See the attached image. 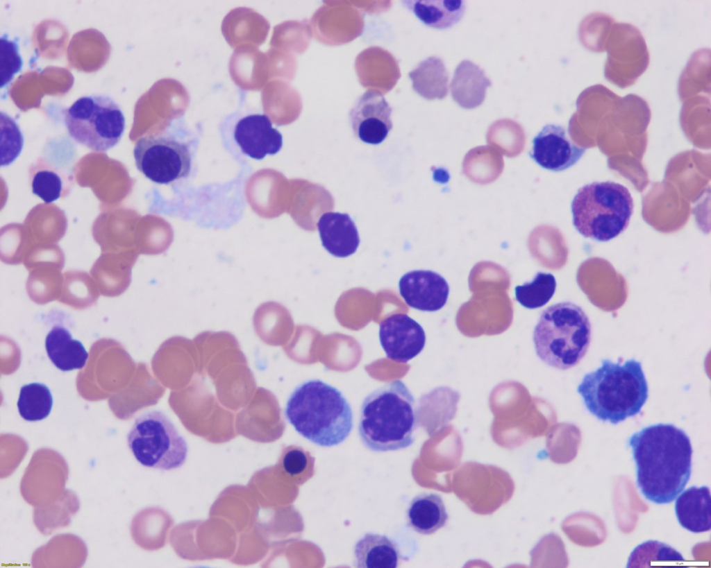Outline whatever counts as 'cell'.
I'll use <instances>...</instances> for the list:
<instances>
[{"label": "cell", "instance_id": "6da1fadb", "mask_svg": "<svg viewBox=\"0 0 711 568\" xmlns=\"http://www.w3.org/2000/svg\"><path fill=\"white\" fill-rule=\"evenodd\" d=\"M636 469V483L648 501L672 502L692 474L693 449L682 429L658 423L633 433L628 440Z\"/></svg>", "mask_w": 711, "mask_h": 568}, {"label": "cell", "instance_id": "7a4b0ae2", "mask_svg": "<svg viewBox=\"0 0 711 568\" xmlns=\"http://www.w3.org/2000/svg\"><path fill=\"white\" fill-rule=\"evenodd\" d=\"M577 392L590 414L617 424L641 412L649 385L639 361L630 359L621 364L604 359L600 367L584 375Z\"/></svg>", "mask_w": 711, "mask_h": 568}, {"label": "cell", "instance_id": "3957f363", "mask_svg": "<svg viewBox=\"0 0 711 568\" xmlns=\"http://www.w3.org/2000/svg\"><path fill=\"white\" fill-rule=\"evenodd\" d=\"M285 415L301 436L325 447L343 442L353 427L347 399L339 389L318 379L306 380L294 389Z\"/></svg>", "mask_w": 711, "mask_h": 568}, {"label": "cell", "instance_id": "277c9868", "mask_svg": "<svg viewBox=\"0 0 711 568\" xmlns=\"http://www.w3.org/2000/svg\"><path fill=\"white\" fill-rule=\"evenodd\" d=\"M416 424L415 399L401 380L382 385L362 400L358 434L371 451L386 452L409 447L415 441Z\"/></svg>", "mask_w": 711, "mask_h": 568}, {"label": "cell", "instance_id": "5b68a950", "mask_svg": "<svg viewBox=\"0 0 711 568\" xmlns=\"http://www.w3.org/2000/svg\"><path fill=\"white\" fill-rule=\"evenodd\" d=\"M589 319L581 307L571 302L549 306L539 316L533 340L536 354L546 365L559 370L576 366L589 349Z\"/></svg>", "mask_w": 711, "mask_h": 568}, {"label": "cell", "instance_id": "8992f818", "mask_svg": "<svg viewBox=\"0 0 711 568\" xmlns=\"http://www.w3.org/2000/svg\"><path fill=\"white\" fill-rule=\"evenodd\" d=\"M633 199L625 186L593 182L580 187L571 210L573 225L583 236L605 242L624 232L633 212Z\"/></svg>", "mask_w": 711, "mask_h": 568}, {"label": "cell", "instance_id": "52a82bcc", "mask_svg": "<svg viewBox=\"0 0 711 568\" xmlns=\"http://www.w3.org/2000/svg\"><path fill=\"white\" fill-rule=\"evenodd\" d=\"M127 445L140 464L160 470L181 467L188 454L185 438L160 411L144 413L135 420L127 434Z\"/></svg>", "mask_w": 711, "mask_h": 568}, {"label": "cell", "instance_id": "ba28073f", "mask_svg": "<svg viewBox=\"0 0 711 568\" xmlns=\"http://www.w3.org/2000/svg\"><path fill=\"white\" fill-rule=\"evenodd\" d=\"M64 122L71 137L96 152H104L116 146L125 130V117L120 107L103 95L77 99L65 111Z\"/></svg>", "mask_w": 711, "mask_h": 568}, {"label": "cell", "instance_id": "9c48e42d", "mask_svg": "<svg viewBox=\"0 0 711 568\" xmlns=\"http://www.w3.org/2000/svg\"><path fill=\"white\" fill-rule=\"evenodd\" d=\"M133 155L137 169L146 178L169 184L187 177L191 153L187 144L164 135H149L136 142Z\"/></svg>", "mask_w": 711, "mask_h": 568}, {"label": "cell", "instance_id": "30bf717a", "mask_svg": "<svg viewBox=\"0 0 711 568\" xmlns=\"http://www.w3.org/2000/svg\"><path fill=\"white\" fill-rule=\"evenodd\" d=\"M379 341L386 356L393 361L407 363L424 350L426 333L413 318L405 313H394L379 325Z\"/></svg>", "mask_w": 711, "mask_h": 568}, {"label": "cell", "instance_id": "8fae6325", "mask_svg": "<svg viewBox=\"0 0 711 568\" xmlns=\"http://www.w3.org/2000/svg\"><path fill=\"white\" fill-rule=\"evenodd\" d=\"M392 111L380 92L371 89L365 92L349 113L355 135L369 144L382 143L392 128Z\"/></svg>", "mask_w": 711, "mask_h": 568}, {"label": "cell", "instance_id": "7c38bea8", "mask_svg": "<svg viewBox=\"0 0 711 568\" xmlns=\"http://www.w3.org/2000/svg\"><path fill=\"white\" fill-rule=\"evenodd\" d=\"M233 136L242 152L251 158L260 160L267 155H275L283 146L281 133L272 127L265 114L249 113L233 118Z\"/></svg>", "mask_w": 711, "mask_h": 568}, {"label": "cell", "instance_id": "4fadbf2b", "mask_svg": "<svg viewBox=\"0 0 711 568\" xmlns=\"http://www.w3.org/2000/svg\"><path fill=\"white\" fill-rule=\"evenodd\" d=\"M585 151L569 138L563 126L546 124L533 138L529 155L541 167L558 172L576 164Z\"/></svg>", "mask_w": 711, "mask_h": 568}, {"label": "cell", "instance_id": "5bb4252c", "mask_svg": "<svg viewBox=\"0 0 711 568\" xmlns=\"http://www.w3.org/2000/svg\"><path fill=\"white\" fill-rule=\"evenodd\" d=\"M399 290L411 308L433 312L446 304L450 289L447 281L440 274L430 270H415L401 277Z\"/></svg>", "mask_w": 711, "mask_h": 568}, {"label": "cell", "instance_id": "9a60e30c", "mask_svg": "<svg viewBox=\"0 0 711 568\" xmlns=\"http://www.w3.org/2000/svg\"><path fill=\"white\" fill-rule=\"evenodd\" d=\"M317 228L324 248L336 257H347L356 252L360 236L353 221L346 213L323 214Z\"/></svg>", "mask_w": 711, "mask_h": 568}, {"label": "cell", "instance_id": "2e32d148", "mask_svg": "<svg viewBox=\"0 0 711 568\" xmlns=\"http://www.w3.org/2000/svg\"><path fill=\"white\" fill-rule=\"evenodd\" d=\"M675 513L680 525L695 533L711 528V498L708 486H691L676 499Z\"/></svg>", "mask_w": 711, "mask_h": 568}, {"label": "cell", "instance_id": "e0dca14e", "mask_svg": "<svg viewBox=\"0 0 711 568\" xmlns=\"http://www.w3.org/2000/svg\"><path fill=\"white\" fill-rule=\"evenodd\" d=\"M491 85L483 69L465 60L455 69L450 89L452 98L460 107L473 109L483 103L486 89Z\"/></svg>", "mask_w": 711, "mask_h": 568}, {"label": "cell", "instance_id": "ac0fdd59", "mask_svg": "<svg viewBox=\"0 0 711 568\" xmlns=\"http://www.w3.org/2000/svg\"><path fill=\"white\" fill-rule=\"evenodd\" d=\"M354 565L362 568H395L401 556L397 544L385 535L367 533L354 546Z\"/></svg>", "mask_w": 711, "mask_h": 568}, {"label": "cell", "instance_id": "d6986e66", "mask_svg": "<svg viewBox=\"0 0 711 568\" xmlns=\"http://www.w3.org/2000/svg\"><path fill=\"white\" fill-rule=\"evenodd\" d=\"M408 525L421 535H431L444 527L449 519L442 498L435 493L415 496L407 510Z\"/></svg>", "mask_w": 711, "mask_h": 568}, {"label": "cell", "instance_id": "ffe728a7", "mask_svg": "<svg viewBox=\"0 0 711 568\" xmlns=\"http://www.w3.org/2000/svg\"><path fill=\"white\" fill-rule=\"evenodd\" d=\"M47 355L53 365L62 371L83 368L88 353L83 345L72 337L63 326H54L45 338Z\"/></svg>", "mask_w": 711, "mask_h": 568}, {"label": "cell", "instance_id": "44dd1931", "mask_svg": "<svg viewBox=\"0 0 711 568\" xmlns=\"http://www.w3.org/2000/svg\"><path fill=\"white\" fill-rule=\"evenodd\" d=\"M402 3L425 25L437 29L455 25L465 10L463 1L411 0Z\"/></svg>", "mask_w": 711, "mask_h": 568}, {"label": "cell", "instance_id": "7402d4cb", "mask_svg": "<svg viewBox=\"0 0 711 568\" xmlns=\"http://www.w3.org/2000/svg\"><path fill=\"white\" fill-rule=\"evenodd\" d=\"M409 77L413 89L426 99H442L448 94V73L438 57L431 56L421 61L409 73Z\"/></svg>", "mask_w": 711, "mask_h": 568}, {"label": "cell", "instance_id": "603a6c76", "mask_svg": "<svg viewBox=\"0 0 711 568\" xmlns=\"http://www.w3.org/2000/svg\"><path fill=\"white\" fill-rule=\"evenodd\" d=\"M28 175L33 193L46 203L57 200L69 191L65 174L47 164L31 166Z\"/></svg>", "mask_w": 711, "mask_h": 568}, {"label": "cell", "instance_id": "cb8c5ba5", "mask_svg": "<svg viewBox=\"0 0 711 568\" xmlns=\"http://www.w3.org/2000/svg\"><path fill=\"white\" fill-rule=\"evenodd\" d=\"M53 396L50 389L42 383H31L20 388L17 403L20 416L28 422L47 418L52 409Z\"/></svg>", "mask_w": 711, "mask_h": 568}, {"label": "cell", "instance_id": "d4e9b609", "mask_svg": "<svg viewBox=\"0 0 711 568\" xmlns=\"http://www.w3.org/2000/svg\"><path fill=\"white\" fill-rule=\"evenodd\" d=\"M556 280L549 273L538 272L533 279L515 288V299L524 307L535 309L544 306L553 296Z\"/></svg>", "mask_w": 711, "mask_h": 568}, {"label": "cell", "instance_id": "484cf974", "mask_svg": "<svg viewBox=\"0 0 711 568\" xmlns=\"http://www.w3.org/2000/svg\"><path fill=\"white\" fill-rule=\"evenodd\" d=\"M1 166H8L20 154L24 144L23 135L16 122L1 112Z\"/></svg>", "mask_w": 711, "mask_h": 568}, {"label": "cell", "instance_id": "4316f807", "mask_svg": "<svg viewBox=\"0 0 711 568\" xmlns=\"http://www.w3.org/2000/svg\"><path fill=\"white\" fill-rule=\"evenodd\" d=\"M651 560H685L683 556L668 544L650 540L637 546L628 560L627 567H637ZM644 565H643L644 566Z\"/></svg>", "mask_w": 711, "mask_h": 568}, {"label": "cell", "instance_id": "83f0119b", "mask_svg": "<svg viewBox=\"0 0 711 568\" xmlns=\"http://www.w3.org/2000/svg\"><path fill=\"white\" fill-rule=\"evenodd\" d=\"M22 66L17 44L4 35L1 37V87L8 85Z\"/></svg>", "mask_w": 711, "mask_h": 568}, {"label": "cell", "instance_id": "f1b7e54d", "mask_svg": "<svg viewBox=\"0 0 711 568\" xmlns=\"http://www.w3.org/2000/svg\"><path fill=\"white\" fill-rule=\"evenodd\" d=\"M281 463L283 470L291 476L302 473L308 465V457L306 452L297 447H290L282 456Z\"/></svg>", "mask_w": 711, "mask_h": 568}]
</instances>
